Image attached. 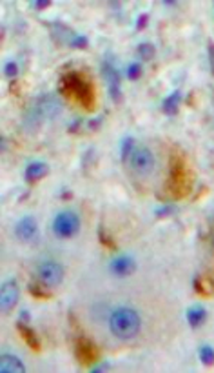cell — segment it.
<instances>
[{"mask_svg": "<svg viewBox=\"0 0 214 373\" xmlns=\"http://www.w3.org/2000/svg\"><path fill=\"white\" fill-rule=\"evenodd\" d=\"M60 93L77 102L83 111H95L96 108V90L95 84L85 73L80 71H67L60 77L58 82Z\"/></svg>", "mask_w": 214, "mask_h": 373, "instance_id": "1", "label": "cell"}, {"mask_svg": "<svg viewBox=\"0 0 214 373\" xmlns=\"http://www.w3.org/2000/svg\"><path fill=\"white\" fill-rule=\"evenodd\" d=\"M194 177L190 173L189 166L182 155H174L171 158L169 179H167V191L173 199H184L192 189Z\"/></svg>", "mask_w": 214, "mask_h": 373, "instance_id": "2", "label": "cell"}, {"mask_svg": "<svg viewBox=\"0 0 214 373\" xmlns=\"http://www.w3.org/2000/svg\"><path fill=\"white\" fill-rule=\"evenodd\" d=\"M140 326H142V319L133 308H118L109 317V330L114 337L122 339V341L136 337Z\"/></svg>", "mask_w": 214, "mask_h": 373, "instance_id": "3", "label": "cell"}, {"mask_svg": "<svg viewBox=\"0 0 214 373\" xmlns=\"http://www.w3.org/2000/svg\"><path fill=\"white\" fill-rule=\"evenodd\" d=\"M80 229V218L75 211H60L53 220V231L60 239H71Z\"/></svg>", "mask_w": 214, "mask_h": 373, "instance_id": "4", "label": "cell"}, {"mask_svg": "<svg viewBox=\"0 0 214 373\" xmlns=\"http://www.w3.org/2000/svg\"><path fill=\"white\" fill-rule=\"evenodd\" d=\"M36 279L48 288H56L64 280V268L54 260H44L36 268Z\"/></svg>", "mask_w": 214, "mask_h": 373, "instance_id": "5", "label": "cell"}, {"mask_svg": "<svg viewBox=\"0 0 214 373\" xmlns=\"http://www.w3.org/2000/svg\"><path fill=\"white\" fill-rule=\"evenodd\" d=\"M129 166L136 175H149L153 173L155 169V155L153 151L145 148V146H140V148H134V151L129 156Z\"/></svg>", "mask_w": 214, "mask_h": 373, "instance_id": "6", "label": "cell"}, {"mask_svg": "<svg viewBox=\"0 0 214 373\" xmlns=\"http://www.w3.org/2000/svg\"><path fill=\"white\" fill-rule=\"evenodd\" d=\"M102 77L106 80L107 90H109V95L113 98L114 102H122V88H120V73L116 69L113 62L106 59L102 62Z\"/></svg>", "mask_w": 214, "mask_h": 373, "instance_id": "7", "label": "cell"}, {"mask_svg": "<svg viewBox=\"0 0 214 373\" xmlns=\"http://www.w3.org/2000/svg\"><path fill=\"white\" fill-rule=\"evenodd\" d=\"M98 355H100V349L91 339L83 335L75 339V357L80 364H95L98 361Z\"/></svg>", "mask_w": 214, "mask_h": 373, "instance_id": "8", "label": "cell"}, {"mask_svg": "<svg viewBox=\"0 0 214 373\" xmlns=\"http://www.w3.org/2000/svg\"><path fill=\"white\" fill-rule=\"evenodd\" d=\"M18 284L15 279L11 280H6L2 284V291H0V306H2V313L7 315V313L13 311V308L17 306L18 302Z\"/></svg>", "mask_w": 214, "mask_h": 373, "instance_id": "9", "label": "cell"}, {"mask_svg": "<svg viewBox=\"0 0 214 373\" xmlns=\"http://www.w3.org/2000/svg\"><path fill=\"white\" fill-rule=\"evenodd\" d=\"M36 231H38V226H36V220L31 215L20 218L17 226H15V237L20 242H31L36 237Z\"/></svg>", "mask_w": 214, "mask_h": 373, "instance_id": "10", "label": "cell"}, {"mask_svg": "<svg viewBox=\"0 0 214 373\" xmlns=\"http://www.w3.org/2000/svg\"><path fill=\"white\" fill-rule=\"evenodd\" d=\"M109 270L116 277H127V275H131L133 271L136 270V264H134V260L131 257H116L109 264Z\"/></svg>", "mask_w": 214, "mask_h": 373, "instance_id": "11", "label": "cell"}, {"mask_svg": "<svg viewBox=\"0 0 214 373\" xmlns=\"http://www.w3.org/2000/svg\"><path fill=\"white\" fill-rule=\"evenodd\" d=\"M17 330H18V333H20L22 341H24V342L27 344V346H29L33 351H40V341H38L36 333L31 330L27 322H24V320H18V322H17Z\"/></svg>", "mask_w": 214, "mask_h": 373, "instance_id": "12", "label": "cell"}, {"mask_svg": "<svg viewBox=\"0 0 214 373\" xmlns=\"http://www.w3.org/2000/svg\"><path fill=\"white\" fill-rule=\"evenodd\" d=\"M0 372L2 373H24L26 366H24V362L20 361L18 357L4 353L2 359H0Z\"/></svg>", "mask_w": 214, "mask_h": 373, "instance_id": "13", "label": "cell"}, {"mask_svg": "<svg viewBox=\"0 0 214 373\" xmlns=\"http://www.w3.org/2000/svg\"><path fill=\"white\" fill-rule=\"evenodd\" d=\"M48 173H49V166L46 162H31L29 166L26 168L24 177L29 184H35V182H38L40 179H44Z\"/></svg>", "mask_w": 214, "mask_h": 373, "instance_id": "14", "label": "cell"}, {"mask_svg": "<svg viewBox=\"0 0 214 373\" xmlns=\"http://www.w3.org/2000/svg\"><path fill=\"white\" fill-rule=\"evenodd\" d=\"M205 319H207V310L203 306H192L187 310V322L190 324V328H200V326L205 322Z\"/></svg>", "mask_w": 214, "mask_h": 373, "instance_id": "15", "label": "cell"}, {"mask_svg": "<svg viewBox=\"0 0 214 373\" xmlns=\"http://www.w3.org/2000/svg\"><path fill=\"white\" fill-rule=\"evenodd\" d=\"M182 104V91H173L169 96H165V100L161 102V111L165 115H176L178 113V108Z\"/></svg>", "mask_w": 214, "mask_h": 373, "instance_id": "16", "label": "cell"}, {"mask_svg": "<svg viewBox=\"0 0 214 373\" xmlns=\"http://www.w3.org/2000/svg\"><path fill=\"white\" fill-rule=\"evenodd\" d=\"M192 286H194V291L200 293V295H205V297H211L214 293V282L211 279L203 277V275H198L194 277L192 280Z\"/></svg>", "mask_w": 214, "mask_h": 373, "instance_id": "17", "label": "cell"}, {"mask_svg": "<svg viewBox=\"0 0 214 373\" xmlns=\"http://www.w3.org/2000/svg\"><path fill=\"white\" fill-rule=\"evenodd\" d=\"M29 293L35 297V299H40V301H46V299H51V297H53L51 288L44 286L42 282H31L29 284Z\"/></svg>", "mask_w": 214, "mask_h": 373, "instance_id": "18", "label": "cell"}, {"mask_svg": "<svg viewBox=\"0 0 214 373\" xmlns=\"http://www.w3.org/2000/svg\"><path fill=\"white\" fill-rule=\"evenodd\" d=\"M134 151V139L133 137H125L122 140V146H120V156H122V162H127L131 153Z\"/></svg>", "mask_w": 214, "mask_h": 373, "instance_id": "19", "label": "cell"}, {"mask_svg": "<svg viewBox=\"0 0 214 373\" xmlns=\"http://www.w3.org/2000/svg\"><path fill=\"white\" fill-rule=\"evenodd\" d=\"M198 355H200V361H202L205 366H213V364H214V348H211L209 344H203V346H200V351H198Z\"/></svg>", "mask_w": 214, "mask_h": 373, "instance_id": "20", "label": "cell"}, {"mask_svg": "<svg viewBox=\"0 0 214 373\" xmlns=\"http://www.w3.org/2000/svg\"><path fill=\"white\" fill-rule=\"evenodd\" d=\"M136 53H138V57H140V59H143V61H151V59L155 57L156 49H155V46H153L151 42H142L136 48Z\"/></svg>", "mask_w": 214, "mask_h": 373, "instance_id": "21", "label": "cell"}, {"mask_svg": "<svg viewBox=\"0 0 214 373\" xmlns=\"http://www.w3.org/2000/svg\"><path fill=\"white\" fill-rule=\"evenodd\" d=\"M69 46L75 49H87L89 48V38L85 35H77V33H73L71 40H69Z\"/></svg>", "mask_w": 214, "mask_h": 373, "instance_id": "22", "label": "cell"}, {"mask_svg": "<svg viewBox=\"0 0 214 373\" xmlns=\"http://www.w3.org/2000/svg\"><path fill=\"white\" fill-rule=\"evenodd\" d=\"M142 77V64H138V62H133L127 66V78L129 80H138V78Z\"/></svg>", "mask_w": 214, "mask_h": 373, "instance_id": "23", "label": "cell"}, {"mask_svg": "<svg viewBox=\"0 0 214 373\" xmlns=\"http://www.w3.org/2000/svg\"><path fill=\"white\" fill-rule=\"evenodd\" d=\"M98 241L102 242V246H106V248H109V249H114L116 248V244H114V241L109 237V235L104 231V228H100L98 229Z\"/></svg>", "mask_w": 214, "mask_h": 373, "instance_id": "24", "label": "cell"}, {"mask_svg": "<svg viewBox=\"0 0 214 373\" xmlns=\"http://www.w3.org/2000/svg\"><path fill=\"white\" fill-rule=\"evenodd\" d=\"M4 75L9 78H17V75H18L17 62H6V64H4Z\"/></svg>", "mask_w": 214, "mask_h": 373, "instance_id": "25", "label": "cell"}, {"mask_svg": "<svg viewBox=\"0 0 214 373\" xmlns=\"http://www.w3.org/2000/svg\"><path fill=\"white\" fill-rule=\"evenodd\" d=\"M174 211V208L171 204H167V206H161V208H158V210H155V215L156 217H167V215H171Z\"/></svg>", "mask_w": 214, "mask_h": 373, "instance_id": "26", "label": "cell"}, {"mask_svg": "<svg viewBox=\"0 0 214 373\" xmlns=\"http://www.w3.org/2000/svg\"><path fill=\"white\" fill-rule=\"evenodd\" d=\"M147 22H149V15L147 13H142V15L138 17V20H136V30L138 31L145 30V28H147Z\"/></svg>", "mask_w": 214, "mask_h": 373, "instance_id": "27", "label": "cell"}, {"mask_svg": "<svg viewBox=\"0 0 214 373\" xmlns=\"http://www.w3.org/2000/svg\"><path fill=\"white\" fill-rule=\"evenodd\" d=\"M31 6L35 7V9H38V11H42V9H46V7L51 6V2H49V0H38V2H33Z\"/></svg>", "mask_w": 214, "mask_h": 373, "instance_id": "28", "label": "cell"}, {"mask_svg": "<svg viewBox=\"0 0 214 373\" xmlns=\"http://www.w3.org/2000/svg\"><path fill=\"white\" fill-rule=\"evenodd\" d=\"M106 370H109V362H102V364H96V366L91 368L93 373H100V372H106Z\"/></svg>", "mask_w": 214, "mask_h": 373, "instance_id": "29", "label": "cell"}, {"mask_svg": "<svg viewBox=\"0 0 214 373\" xmlns=\"http://www.w3.org/2000/svg\"><path fill=\"white\" fill-rule=\"evenodd\" d=\"M100 124H102V117H96V119L89 121V129L91 131H95L96 127H100Z\"/></svg>", "mask_w": 214, "mask_h": 373, "instance_id": "30", "label": "cell"}, {"mask_svg": "<svg viewBox=\"0 0 214 373\" xmlns=\"http://www.w3.org/2000/svg\"><path fill=\"white\" fill-rule=\"evenodd\" d=\"M209 61H211V67L214 73V44H209Z\"/></svg>", "mask_w": 214, "mask_h": 373, "instance_id": "31", "label": "cell"}, {"mask_svg": "<svg viewBox=\"0 0 214 373\" xmlns=\"http://www.w3.org/2000/svg\"><path fill=\"white\" fill-rule=\"evenodd\" d=\"M80 126H82V119H78V121L73 122L71 126H69V131H71V133H77V131H78V127H80Z\"/></svg>", "mask_w": 214, "mask_h": 373, "instance_id": "32", "label": "cell"}, {"mask_svg": "<svg viewBox=\"0 0 214 373\" xmlns=\"http://www.w3.org/2000/svg\"><path fill=\"white\" fill-rule=\"evenodd\" d=\"M20 320H24V322H29V311L22 310V313H20Z\"/></svg>", "mask_w": 214, "mask_h": 373, "instance_id": "33", "label": "cell"}, {"mask_svg": "<svg viewBox=\"0 0 214 373\" xmlns=\"http://www.w3.org/2000/svg\"><path fill=\"white\" fill-rule=\"evenodd\" d=\"M211 241H213V246H214V215L211 218Z\"/></svg>", "mask_w": 214, "mask_h": 373, "instance_id": "34", "label": "cell"}]
</instances>
